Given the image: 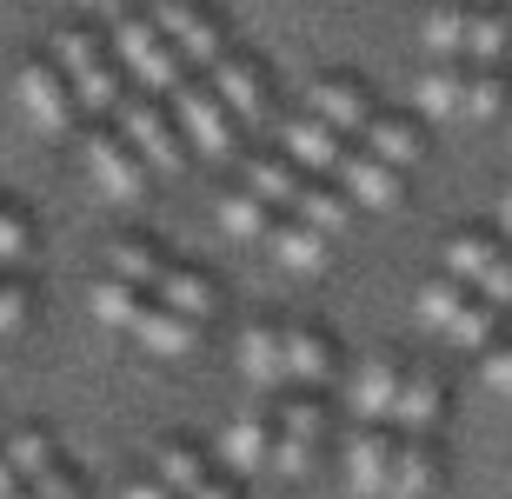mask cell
I'll return each mask as SVG.
<instances>
[{"label":"cell","mask_w":512,"mask_h":499,"mask_svg":"<svg viewBox=\"0 0 512 499\" xmlns=\"http://www.w3.org/2000/svg\"><path fill=\"white\" fill-rule=\"evenodd\" d=\"M80 147V187L94 193L100 207H114V213H140L160 193V173L140 160V147H133L127 134H120L114 120H94L87 134L74 140Z\"/></svg>","instance_id":"obj_1"},{"label":"cell","mask_w":512,"mask_h":499,"mask_svg":"<svg viewBox=\"0 0 512 499\" xmlns=\"http://www.w3.org/2000/svg\"><path fill=\"white\" fill-rule=\"evenodd\" d=\"M47 54H54L60 74L74 80V94H80V107H87V114H94V120H114V107L127 100V74H120L114 40H107V27H100V20H67V27H54Z\"/></svg>","instance_id":"obj_2"},{"label":"cell","mask_w":512,"mask_h":499,"mask_svg":"<svg viewBox=\"0 0 512 499\" xmlns=\"http://www.w3.org/2000/svg\"><path fill=\"white\" fill-rule=\"evenodd\" d=\"M14 107H20V120H27L40 140H80L87 127H94V114L80 107L74 80L54 67L47 47H34V54L14 67Z\"/></svg>","instance_id":"obj_3"},{"label":"cell","mask_w":512,"mask_h":499,"mask_svg":"<svg viewBox=\"0 0 512 499\" xmlns=\"http://www.w3.org/2000/svg\"><path fill=\"white\" fill-rule=\"evenodd\" d=\"M107 40H114V60H120V74H127V87H140V94L167 100L173 87L193 80V67L173 54V40L160 34V20H153L147 7H140V14H114L107 20Z\"/></svg>","instance_id":"obj_4"},{"label":"cell","mask_w":512,"mask_h":499,"mask_svg":"<svg viewBox=\"0 0 512 499\" xmlns=\"http://www.w3.org/2000/svg\"><path fill=\"white\" fill-rule=\"evenodd\" d=\"M419 327L439 333L446 346H459V353H486V346L499 340V307H486L466 280H453V273H433V280H419Z\"/></svg>","instance_id":"obj_5"},{"label":"cell","mask_w":512,"mask_h":499,"mask_svg":"<svg viewBox=\"0 0 512 499\" xmlns=\"http://www.w3.org/2000/svg\"><path fill=\"white\" fill-rule=\"evenodd\" d=\"M333 446L326 393H273V480H306Z\"/></svg>","instance_id":"obj_6"},{"label":"cell","mask_w":512,"mask_h":499,"mask_svg":"<svg viewBox=\"0 0 512 499\" xmlns=\"http://www.w3.org/2000/svg\"><path fill=\"white\" fill-rule=\"evenodd\" d=\"M147 466L173 499H247V480H233L213 440H193V433H160L147 446Z\"/></svg>","instance_id":"obj_7"},{"label":"cell","mask_w":512,"mask_h":499,"mask_svg":"<svg viewBox=\"0 0 512 499\" xmlns=\"http://www.w3.org/2000/svg\"><path fill=\"white\" fill-rule=\"evenodd\" d=\"M167 107H173V120H180V134H187V154H193V160H220V167H240V154L253 147V134L227 114V100L213 94L200 74H193L187 87H173Z\"/></svg>","instance_id":"obj_8"},{"label":"cell","mask_w":512,"mask_h":499,"mask_svg":"<svg viewBox=\"0 0 512 499\" xmlns=\"http://www.w3.org/2000/svg\"><path fill=\"white\" fill-rule=\"evenodd\" d=\"M439 273L466 280L486 307L512 313V247L493 227H459L453 240H446V253H439Z\"/></svg>","instance_id":"obj_9"},{"label":"cell","mask_w":512,"mask_h":499,"mask_svg":"<svg viewBox=\"0 0 512 499\" xmlns=\"http://www.w3.org/2000/svg\"><path fill=\"white\" fill-rule=\"evenodd\" d=\"M114 127L140 147V160H147L160 180L167 173H187L193 154H187V134H180V120H173V107L160 94H140V87H127V100L114 107Z\"/></svg>","instance_id":"obj_10"},{"label":"cell","mask_w":512,"mask_h":499,"mask_svg":"<svg viewBox=\"0 0 512 499\" xmlns=\"http://www.w3.org/2000/svg\"><path fill=\"white\" fill-rule=\"evenodd\" d=\"M213 453L227 460L233 480H273V400L266 393H253L247 406H233L227 426L213 433Z\"/></svg>","instance_id":"obj_11"},{"label":"cell","mask_w":512,"mask_h":499,"mask_svg":"<svg viewBox=\"0 0 512 499\" xmlns=\"http://www.w3.org/2000/svg\"><path fill=\"white\" fill-rule=\"evenodd\" d=\"M147 14L160 20V34L173 40V54L187 60L193 74H207L213 60L233 47V40H227V20L213 14V0H153Z\"/></svg>","instance_id":"obj_12"},{"label":"cell","mask_w":512,"mask_h":499,"mask_svg":"<svg viewBox=\"0 0 512 499\" xmlns=\"http://www.w3.org/2000/svg\"><path fill=\"white\" fill-rule=\"evenodd\" d=\"M200 80H207L213 94L227 100V114L240 120L247 134H253V127H266V120H273V74H266L260 60L247 54V47H227V54L213 60V67H207V74H200Z\"/></svg>","instance_id":"obj_13"},{"label":"cell","mask_w":512,"mask_h":499,"mask_svg":"<svg viewBox=\"0 0 512 499\" xmlns=\"http://www.w3.org/2000/svg\"><path fill=\"white\" fill-rule=\"evenodd\" d=\"M399 373H406L399 353H360V360H346V373H340L346 420H353V426H393Z\"/></svg>","instance_id":"obj_14"},{"label":"cell","mask_w":512,"mask_h":499,"mask_svg":"<svg viewBox=\"0 0 512 499\" xmlns=\"http://www.w3.org/2000/svg\"><path fill=\"white\" fill-rule=\"evenodd\" d=\"M273 147H280V154L293 160L300 173H313V180H333V173H340V160L353 154V140L333 134L320 114H306L300 100H293V107L273 120Z\"/></svg>","instance_id":"obj_15"},{"label":"cell","mask_w":512,"mask_h":499,"mask_svg":"<svg viewBox=\"0 0 512 499\" xmlns=\"http://www.w3.org/2000/svg\"><path fill=\"white\" fill-rule=\"evenodd\" d=\"M346 373V346L320 320H286V386L280 393H333Z\"/></svg>","instance_id":"obj_16"},{"label":"cell","mask_w":512,"mask_h":499,"mask_svg":"<svg viewBox=\"0 0 512 499\" xmlns=\"http://www.w3.org/2000/svg\"><path fill=\"white\" fill-rule=\"evenodd\" d=\"M233 366H240V380L253 386V393H280L286 386V320L280 313H253V320H240V333H233Z\"/></svg>","instance_id":"obj_17"},{"label":"cell","mask_w":512,"mask_h":499,"mask_svg":"<svg viewBox=\"0 0 512 499\" xmlns=\"http://www.w3.org/2000/svg\"><path fill=\"white\" fill-rule=\"evenodd\" d=\"M300 107H306V114H320L326 127L346 134V140H360L366 120L380 114V100H373V87H366L360 74H313L300 87Z\"/></svg>","instance_id":"obj_18"},{"label":"cell","mask_w":512,"mask_h":499,"mask_svg":"<svg viewBox=\"0 0 512 499\" xmlns=\"http://www.w3.org/2000/svg\"><path fill=\"white\" fill-rule=\"evenodd\" d=\"M393 426H340V473L353 499H386V473H393Z\"/></svg>","instance_id":"obj_19"},{"label":"cell","mask_w":512,"mask_h":499,"mask_svg":"<svg viewBox=\"0 0 512 499\" xmlns=\"http://www.w3.org/2000/svg\"><path fill=\"white\" fill-rule=\"evenodd\" d=\"M207 333L213 327H200V320H187V313H173V307H160V300H147L140 327L127 333V346L140 353V360H153V366H187L193 353L207 346Z\"/></svg>","instance_id":"obj_20"},{"label":"cell","mask_w":512,"mask_h":499,"mask_svg":"<svg viewBox=\"0 0 512 499\" xmlns=\"http://www.w3.org/2000/svg\"><path fill=\"white\" fill-rule=\"evenodd\" d=\"M406 180H413V173L373 160L366 147H353V154L340 160V173H333V187L353 200V213H399L406 207Z\"/></svg>","instance_id":"obj_21"},{"label":"cell","mask_w":512,"mask_h":499,"mask_svg":"<svg viewBox=\"0 0 512 499\" xmlns=\"http://www.w3.org/2000/svg\"><path fill=\"white\" fill-rule=\"evenodd\" d=\"M153 300L173 307V313H187V320H200V327H213L220 307H227V287H220L213 267H200V260H167V273L153 280Z\"/></svg>","instance_id":"obj_22"},{"label":"cell","mask_w":512,"mask_h":499,"mask_svg":"<svg viewBox=\"0 0 512 499\" xmlns=\"http://www.w3.org/2000/svg\"><path fill=\"white\" fill-rule=\"evenodd\" d=\"M439 420H446V380H439V366L406 360V373H399V406H393V433L433 440Z\"/></svg>","instance_id":"obj_23"},{"label":"cell","mask_w":512,"mask_h":499,"mask_svg":"<svg viewBox=\"0 0 512 499\" xmlns=\"http://www.w3.org/2000/svg\"><path fill=\"white\" fill-rule=\"evenodd\" d=\"M167 240H160V233H147V227H120L114 240H107V247H100V260L94 267L100 273H114V280H127V287H147L153 293V280H160V273H167Z\"/></svg>","instance_id":"obj_24"},{"label":"cell","mask_w":512,"mask_h":499,"mask_svg":"<svg viewBox=\"0 0 512 499\" xmlns=\"http://www.w3.org/2000/svg\"><path fill=\"white\" fill-rule=\"evenodd\" d=\"M419 120H473V67L459 60H426L413 80Z\"/></svg>","instance_id":"obj_25"},{"label":"cell","mask_w":512,"mask_h":499,"mask_svg":"<svg viewBox=\"0 0 512 499\" xmlns=\"http://www.w3.org/2000/svg\"><path fill=\"white\" fill-rule=\"evenodd\" d=\"M446 480V453L419 433H399L393 440V473H386V499H433Z\"/></svg>","instance_id":"obj_26"},{"label":"cell","mask_w":512,"mask_h":499,"mask_svg":"<svg viewBox=\"0 0 512 499\" xmlns=\"http://www.w3.org/2000/svg\"><path fill=\"white\" fill-rule=\"evenodd\" d=\"M40 253H47V233H40V213L20 200V193H0V273H40Z\"/></svg>","instance_id":"obj_27"},{"label":"cell","mask_w":512,"mask_h":499,"mask_svg":"<svg viewBox=\"0 0 512 499\" xmlns=\"http://www.w3.org/2000/svg\"><path fill=\"white\" fill-rule=\"evenodd\" d=\"M353 147H366L373 160H386V167L413 173L419 154H426V127H419V114H399V107H380V114L366 120V134L353 140Z\"/></svg>","instance_id":"obj_28"},{"label":"cell","mask_w":512,"mask_h":499,"mask_svg":"<svg viewBox=\"0 0 512 499\" xmlns=\"http://www.w3.org/2000/svg\"><path fill=\"white\" fill-rule=\"evenodd\" d=\"M233 173H240V180H247V187L260 193V200H266V207H273V213H286V207H293V200H300V187H306V180H313V173H300V167H293V160L280 154V147H247V154H240V167H233Z\"/></svg>","instance_id":"obj_29"},{"label":"cell","mask_w":512,"mask_h":499,"mask_svg":"<svg viewBox=\"0 0 512 499\" xmlns=\"http://www.w3.org/2000/svg\"><path fill=\"white\" fill-rule=\"evenodd\" d=\"M213 220H220V233H227V240L260 247L266 227H273V207H266V200L247 187V180H240V173H227V180H220V193H213Z\"/></svg>","instance_id":"obj_30"},{"label":"cell","mask_w":512,"mask_h":499,"mask_svg":"<svg viewBox=\"0 0 512 499\" xmlns=\"http://www.w3.org/2000/svg\"><path fill=\"white\" fill-rule=\"evenodd\" d=\"M260 247L273 253V267H286V273H320L326 253H333V240L313 233L306 220H293V213H273V227H266Z\"/></svg>","instance_id":"obj_31"},{"label":"cell","mask_w":512,"mask_h":499,"mask_svg":"<svg viewBox=\"0 0 512 499\" xmlns=\"http://www.w3.org/2000/svg\"><path fill=\"white\" fill-rule=\"evenodd\" d=\"M147 300H153L147 287H127V280H114V273H100V267L87 273V313H94V320H100L107 333H120V340H127V333L140 327Z\"/></svg>","instance_id":"obj_32"},{"label":"cell","mask_w":512,"mask_h":499,"mask_svg":"<svg viewBox=\"0 0 512 499\" xmlns=\"http://www.w3.org/2000/svg\"><path fill=\"white\" fill-rule=\"evenodd\" d=\"M0 446H7V460H14L20 480H40V473H54L60 460H67V440H60L47 420H20L0 433Z\"/></svg>","instance_id":"obj_33"},{"label":"cell","mask_w":512,"mask_h":499,"mask_svg":"<svg viewBox=\"0 0 512 499\" xmlns=\"http://www.w3.org/2000/svg\"><path fill=\"white\" fill-rule=\"evenodd\" d=\"M286 213H293V220H306L313 233H326V240H340V233L353 227V220H360V213H353V200H346V193L333 187V180H306L300 200H293Z\"/></svg>","instance_id":"obj_34"},{"label":"cell","mask_w":512,"mask_h":499,"mask_svg":"<svg viewBox=\"0 0 512 499\" xmlns=\"http://www.w3.org/2000/svg\"><path fill=\"white\" fill-rule=\"evenodd\" d=\"M512 60V14L473 7L466 14V67H506Z\"/></svg>","instance_id":"obj_35"},{"label":"cell","mask_w":512,"mask_h":499,"mask_svg":"<svg viewBox=\"0 0 512 499\" xmlns=\"http://www.w3.org/2000/svg\"><path fill=\"white\" fill-rule=\"evenodd\" d=\"M466 0H439V7H426V20H419V40H426V60H459L466 67Z\"/></svg>","instance_id":"obj_36"},{"label":"cell","mask_w":512,"mask_h":499,"mask_svg":"<svg viewBox=\"0 0 512 499\" xmlns=\"http://www.w3.org/2000/svg\"><path fill=\"white\" fill-rule=\"evenodd\" d=\"M34 320H40V287L27 273H0V340H20Z\"/></svg>","instance_id":"obj_37"},{"label":"cell","mask_w":512,"mask_h":499,"mask_svg":"<svg viewBox=\"0 0 512 499\" xmlns=\"http://www.w3.org/2000/svg\"><path fill=\"white\" fill-rule=\"evenodd\" d=\"M479 380H486V393L512 400V333H499V340L479 353Z\"/></svg>","instance_id":"obj_38"},{"label":"cell","mask_w":512,"mask_h":499,"mask_svg":"<svg viewBox=\"0 0 512 499\" xmlns=\"http://www.w3.org/2000/svg\"><path fill=\"white\" fill-rule=\"evenodd\" d=\"M114 499H173V493H167V486H160V473H153V466L140 460V466H133V473H127V480L114 486Z\"/></svg>","instance_id":"obj_39"},{"label":"cell","mask_w":512,"mask_h":499,"mask_svg":"<svg viewBox=\"0 0 512 499\" xmlns=\"http://www.w3.org/2000/svg\"><path fill=\"white\" fill-rule=\"evenodd\" d=\"M493 233H499V240L512 247V187L499 193V207H493Z\"/></svg>","instance_id":"obj_40"},{"label":"cell","mask_w":512,"mask_h":499,"mask_svg":"<svg viewBox=\"0 0 512 499\" xmlns=\"http://www.w3.org/2000/svg\"><path fill=\"white\" fill-rule=\"evenodd\" d=\"M14 486H20V473H14V460H7V446H0V499L14 493Z\"/></svg>","instance_id":"obj_41"},{"label":"cell","mask_w":512,"mask_h":499,"mask_svg":"<svg viewBox=\"0 0 512 499\" xmlns=\"http://www.w3.org/2000/svg\"><path fill=\"white\" fill-rule=\"evenodd\" d=\"M7 499H40V493H34V486H27V480H20V486H14V493H7Z\"/></svg>","instance_id":"obj_42"},{"label":"cell","mask_w":512,"mask_h":499,"mask_svg":"<svg viewBox=\"0 0 512 499\" xmlns=\"http://www.w3.org/2000/svg\"><path fill=\"white\" fill-rule=\"evenodd\" d=\"M0 193H7V187H0Z\"/></svg>","instance_id":"obj_43"},{"label":"cell","mask_w":512,"mask_h":499,"mask_svg":"<svg viewBox=\"0 0 512 499\" xmlns=\"http://www.w3.org/2000/svg\"><path fill=\"white\" fill-rule=\"evenodd\" d=\"M506 406H512V400H506Z\"/></svg>","instance_id":"obj_44"}]
</instances>
